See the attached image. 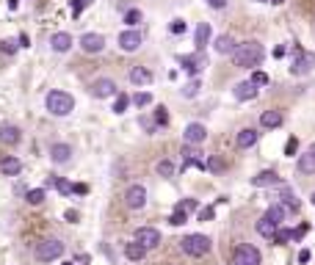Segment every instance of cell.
<instances>
[{
	"label": "cell",
	"mask_w": 315,
	"mask_h": 265,
	"mask_svg": "<svg viewBox=\"0 0 315 265\" xmlns=\"http://www.w3.org/2000/svg\"><path fill=\"white\" fill-rule=\"evenodd\" d=\"M230 55H232V64L238 66V69H255V66L263 64L266 50L257 41H241V44H235V50Z\"/></svg>",
	"instance_id": "cell-1"
},
{
	"label": "cell",
	"mask_w": 315,
	"mask_h": 265,
	"mask_svg": "<svg viewBox=\"0 0 315 265\" xmlns=\"http://www.w3.org/2000/svg\"><path fill=\"white\" fill-rule=\"evenodd\" d=\"M44 108H47L53 116H66V113H72V108H75V100H72V94H66V91H50V94L44 97Z\"/></svg>",
	"instance_id": "cell-2"
},
{
	"label": "cell",
	"mask_w": 315,
	"mask_h": 265,
	"mask_svg": "<svg viewBox=\"0 0 315 265\" xmlns=\"http://www.w3.org/2000/svg\"><path fill=\"white\" fill-rule=\"evenodd\" d=\"M180 249H183L188 257H205L210 252V238L205 235H185L180 241Z\"/></svg>",
	"instance_id": "cell-3"
},
{
	"label": "cell",
	"mask_w": 315,
	"mask_h": 265,
	"mask_svg": "<svg viewBox=\"0 0 315 265\" xmlns=\"http://www.w3.org/2000/svg\"><path fill=\"white\" fill-rule=\"evenodd\" d=\"M64 254V243L55 241V238H44V241L36 243V260L50 263V260H58Z\"/></svg>",
	"instance_id": "cell-4"
},
{
	"label": "cell",
	"mask_w": 315,
	"mask_h": 265,
	"mask_svg": "<svg viewBox=\"0 0 315 265\" xmlns=\"http://www.w3.org/2000/svg\"><path fill=\"white\" fill-rule=\"evenodd\" d=\"M315 69V53H307V50L296 47L293 50V64H291V75H307V72Z\"/></svg>",
	"instance_id": "cell-5"
},
{
	"label": "cell",
	"mask_w": 315,
	"mask_h": 265,
	"mask_svg": "<svg viewBox=\"0 0 315 265\" xmlns=\"http://www.w3.org/2000/svg\"><path fill=\"white\" fill-rule=\"evenodd\" d=\"M232 263L235 265H260V252L255 246H249V243H244V246H238L232 252Z\"/></svg>",
	"instance_id": "cell-6"
},
{
	"label": "cell",
	"mask_w": 315,
	"mask_h": 265,
	"mask_svg": "<svg viewBox=\"0 0 315 265\" xmlns=\"http://www.w3.org/2000/svg\"><path fill=\"white\" fill-rule=\"evenodd\" d=\"M180 66H183L185 72H188V75H199V72L205 69V66H208V58H205L202 55V50H196L194 55H180Z\"/></svg>",
	"instance_id": "cell-7"
},
{
	"label": "cell",
	"mask_w": 315,
	"mask_h": 265,
	"mask_svg": "<svg viewBox=\"0 0 315 265\" xmlns=\"http://www.w3.org/2000/svg\"><path fill=\"white\" fill-rule=\"evenodd\" d=\"M133 241H138L147 252H152V249L161 246V232L155 230V227H141V230H136V238Z\"/></svg>",
	"instance_id": "cell-8"
},
{
	"label": "cell",
	"mask_w": 315,
	"mask_h": 265,
	"mask_svg": "<svg viewBox=\"0 0 315 265\" xmlns=\"http://www.w3.org/2000/svg\"><path fill=\"white\" fill-rule=\"evenodd\" d=\"M91 97H97V100H105V97H116V83L111 80V77H97L94 83H91Z\"/></svg>",
	"instance_id": "cell-9"
},
{
	"label": "cell",
	"mask_w": 315,
	"mask_h": 265,
	"mask_svg": "<svg viewBox=\"0 0 315 265\" xmlns=\"http://www.w3.org/2000/svg\"><path fill=\"white\" fill-rule=\"evenodd\" d=\"M125 205L130 207V210H141L144 205H147V188L144 185H130L125 194Z\"/></svg>",
	"instance_id": "cell-10"
},
{
	"label": "cell",
	"mask_w": 315,
	"mask_h": 265,
	"mask_svg": "<svg viewBox=\"0 0 315 265\" xmlns=\"http://www.w3.org/2000/svg\"><path fill=\"white\" fill-rule=\"evenodd\" d=\"M141 33H138L136 28H127V30H122L119 33V47L125 50V53H136L138 47H141Z\"/></svg>",
	"instance_id": "cell-11"
},
{
	"label": "cell",
	"mask_w": 315,
	"mask_h": 265,
	"mask_svg": "<svg viewBox=\"0 0 315 265\" xmlns=\"http://www.w3.org/2000/svg\"><path fill=\"white\" fill-rule=\"evenodd\" d=\"M80 50L89 53V55L102 53V50H105V39H102L100 33H83L80 36Z\"/></svg>",
	"instance_id": "cell-12"
},
{
	"label": "cell",
	"mask_w": 315,
	"mask_h": 265,
	"mask_svg": "<svg viewBox=\"0 0 315 265\" xmlns=\"http://www.w3.org/2000/svg\"><path fill=\"white\" fill-rule=\"evenodd\" d=\"M183 138H185V144H202L205 138H208V130H205V124H199V122H191L188 127H185Z\"/></svg>",
	"instance_id": "cell-13"
},
{
	"label": "cell",
	"mask_w": 315,
	"mask_h": 265,
	"mask_svg": "<svg viewBox=\"0 0 315 265\" xmlns=\"http://www.w3.org/2000/svg\"><path fill=\"white\" fill-rule=\"evenodd\" d=\"M232 94H235V100L238 102H249V100H255L257 97V86L252 80H244V83H238V86L232 88Z\"/></svg>",
	"instance_id": "cell-14"
},
{
	"label": "cell",
	"mask_w": 315,
	"mask_h": 265,
	"mask_svg": "<svg viewBox=\"0 0 315 265\" xmlns=\"http://www.w3.org/2000/svg\"><path fill=\"white\" fill-rule=\"evenodd\" d=\"M257 138H260V133L255 127H244L238 133V138H235V144H238V149H252L257 144Z\"/></svg>",
	"instance_id": "cell-15"
},
{
	"label": "cell",
	"mask_w": 315,
	"mask_h": 265,
	"mask_svg": "<svg viewBox=\"0 0 315 265\" xmlns=\"http://www.w3.org/2000/svg\"><path fill=\"white\" fill-rule=\"evenodd\" d=\"M299 171L302 174H315V144H310L307 152L299 155Z\"/></svg>",
	"instance_id": "cell-16"
},
{
	"label": "cell",
	"mask_w": 315,
	"mask_h": 265,
	"mask_svg": "<svg viewBox=\"0 0 315 265\" xmlns=\"http://www.w3.org/2000/svg\"><path fill=\"white\" fill-rule=\"evenodd\" d=\"M19 138H22L19 127H14V124H3V127H0V144L14 147V144H19Z\"/></svg>",
	"instance_id": "cell-17"
},
{
	"label": "cell",
	"mask_w": 315,
	"mask_h": 265,
	"mask_svg": "<svg viewBox=\"0 0 315 265\" xmlns=\"http://www.w3.org/2000/svg\"><path fill=\"white\" fill-rule=\"evenodd\" d=\"M280 183H282V180H280V174H277L274 169L260 171V174H257L255 180H252V185H255V188H266V185H280Z\"/></svg>",
	"instance_id": "cell-18"
},
{
	"label": "cell",
	"mask_w": 315,
	"mask_h": 265,
	"mask_svg": "<svg viewBox=\"0 0 315 265\" xmlns=\"http://www.w3.org/2000/svg\"><path fill=\"white\" fill-rule=\"evenodd\" d=\"M50 47H53L55 53H66V50L72 47V36L64 33V30H58V33L50 36Z\"/></svg>",
	"instance_id": "cell-19"
},
{
	"label": "cell",
	"mask_w": 315,
	"mask_h": 265,
	"mask_svg": "<svg viewBox=\"0 0 315 265\" xmlns=\"http://www.w3.org/2000/svg\"><path fill=\"white\" fill-rule=\"evenodd\" d=\"M127 77H130L133 86H149V83H152V72L144 69V66H133Z\"/></svg>",
	"instance_id": "cell-20"
},
{
	"label": "cell",
	"mask_w": 315,
	"mask_h": 265,
	"mask_svg": "<svg viewBox=\"0 0 315 265\" xmlns=\"http://www.w3.org/2000/svg\"><path fill=\"white\" fill-rule=\"evenodd\" d=\"M213 47H216V53L219 55H230L232 50H235V39H232L230 33H221V36H216Z\"/></svg>",
	"instance_id": "cell-21"
},
{
	"label": "cell",
	"mask_w": 315,
	"mask_h": 265,
	"mask_svg": "<svg viewBox=\"0 0 315 265\" xmlns=\"http://www.w3.org/2000/svg\"><path fill=\"white\" fill-rule=\"evenodd\" d=\"M210 41V25L208 22H199L196 25V33H194V44L196 50H205V44Z\"/></svg>",
	"instance_id": "cell-22"
},
{
	"label": "cell",
	"mask_w": 315,
	"mask_h": 265,
	"mask_svg": "<svg viewBox=\"0 0 315 265\" xmlns=\"http://www.w3.org/2000/svg\"><path fill=\"white\" fill-rule=\"evenodd\" d=\"M69 155H72V147H69V144H53V147H50V158H53L55 163H66V160H69Z\"/></svg>",
	"instance_id": "cell-23"
},
{
	"label": "cell",
	"mask_w": 315,
	"mask_h": 265,
	"mask_svg": "<svg viewBox=\"0 0 315 265\" xmlns=\"http://www.w3.org/2000/svg\"><path fill=\"white\" fill-rule=\"evenodd\" d=\"M260 124H263L266 130H277V127L282 124V113H280V111H263Z\"/></svg>",
	"instance_id": "cell-24"
},
{
	"label": "cell",
	"mask_w": 315,
	"mask_h": 265,
	"mask_svg": "<svg viewBox=\"0 0 315 265\" xmlns=\"http://www.w3.org/2000/svg\"><path fill=\"white\" fill-rule=\"evenodd\" d=\"M144 254H147V249H144L138 241L125 243V257H127V260H133V263H141V260H144Z\"/></svg>",
	"instance_id": "cell-25"
},
{
	"label": "cell",
	"mask_w": 315,
	"mask_h": 265,
	"mask_svg": "<svg viewBox=\"0 0 315 265\" xmlns=\"http://www.w3.org/2000/svg\"><path fill=\"white\" fill-rule=\"evenodd\" d=\"M285 216H288V210L280 205V202H277V205H271V207L266 210V218L271 221V224H277V227H280L282 221H285Z\"/></svg>",
	"instance_id": "cell-26"
},
{
	"label": "cell",
	"mask_w": 315,
	"mask_h": 265,
	"mask_svg": "<svg viewBox=\"0 0 315 265\" xmlns=\"http://www.w3.org/2000/svg\"><path fill=\"white\" fill-rule=\"evenodd\" d=\"M0 169H3V174L17 177L19 171H22V160H17V158H3V160H0Z\"/></svg>",
	"instance_id": "cell-27"
},
{
	"label": "cell",
	"mask_w": 315,
	"mask_h": 265,
	"mask_svg": "<svg viewBox=\"0 0 315 265\" xmlns=\"http://www.w3.org/2000/svg\"><path fill=\"white\" fill-rule=\"evenodd\" d=\"M280 205L285 207L288 213H291V210L296 213V210H299V199H296V194H293V191H288V188H285V191H282V194H280Z\"/></svg>",
	"instance_id": "cell-28"
},
{
	"label": "cell",
	"mask_w": 315,
	"mask_h": 265,
	"mask_svg": "<svg viewBox=\"0 0 315 265\" xmlns=\"http://www.w3.org/2000/svg\"><path fill=\"white\" fill-rule=\"evenodd\" d=\"M257 232H260L263 238H271L274 232H277V224H271V221H268V218L263 216L260 221H257Z\"/></svg>",
	"instance_id": "cell-29"
},
{
	"label": "cell",
	"mask_w": 315,
	"mask_h": 265,
	"mask_svg": "<svg viewBox=\"0 0 315 265\" xmlns=\"http://www.w3.org/2000/svg\"><path fill=\"white\" fill-rule=\"evenodd\" d=\"M205 171H213V174H219V171H224V160L219 158V155H213V158L205 160Z\"/></svg>",
	"instance_id": "cell-30"
},
{
	"label": "cell",
	"mask_w": 315,
	"mask_h": 265,
	"mask_svg": "<svg viewBox=\"0 0 315 265\" xmlns=\"http://www.w3.org/2000/svg\"><path fill=\"white\" fill-rule=\"evenodd\" d=\"M155 171H158L161 177H174V163H172V160H158Z\"/></svg>",
	"instance_id": "cell-31"
},
{
	"label": "cell",
	"mask_w": 315,
	"mask_h": 265,
	"mask_svg": "<svg viewBox=\"0 0 315 265\" xmlns=\"http://www.w3.org/2000/svg\"><path fill=\"white\" fill-rule=\"evenodd\" d=\"M127 105H130V97H127V94H119V91H116V102H113V113H125V111H127Z\"/></svg>",
	"instance_id": "cell-32"
},
{
	"label": "cell",
	"mask_w": 315,
	"mask_h": 265,
	"mask_svg": "<svg viewBox=\"0 0 315 265\" xmlns=\"http://www.w3.org/2000/svg\"><path fill=\"white\" fill-rule=\"evenodd\" d=\"M185 221H188V213H185L183 207H177V210L172 213V218H169V224H172V227H183Z\"/></svg>",
	"instance_id": "cell-33"
},
{
	"label": "cell",
	"mask_w": 315,
	"mask_h": 265,
	"mask_svg": "<svg viewBox=\"0 0 315 265\" xmlns=\"http://www.w3.org/2000/svg\"><path fill=\"white\" fill-rule=\"evenodd\" d=\"M271 241L274 243H288V241H293V230H280V227H277V232L271 235Z\"/></svg>",
	"instance_id": "cell-34"
},
{
	"label": "cell",
	"mask_w": 315,
	"mask_h": 265,
	"mask_svg": "<svg viewBox=\"0 0 315 265\" xmlns=\"http://www.w3.org/2000/svg\"><path fill=\"white\" fill-rule=\"evenodd\" d=\"M196 94H199V80H191V83H185L183 86V97L185 100H194Z\"/></svg>",
	"instance_id": "cell-35"
},
{
	"label": "cell",
	"mask_w": 315,
	"mask_h": 265,
	"mask_svg": "<svg viewBox=\"0 0 315 265\" xmlns=\"http://www.w3.org/2000/svg\"><path fill=\"white\" fill-rule=\"evenodd\" d=\"M25 199H28V205H42L44 202V191L42 188H33V191H28V196H25Z\"/></svg>",
	"instance_id": "cell-36"
},
{
	"label": "cell",
	"mask_w": 315,
	"mask_h": 265,
	"mask_svg": "<svg viewBox=\"0 0 315 265\" xmlns=\"http://www.w3.org/2000/svg\"><path fill=\"white\" fill-rule=\"evenodd\" d=\"M125 22H127V28H136V25L141 22V11H138V8H130V11L125 14Z\"/></svg>",
	"instance_id": "cell-37"
},
{
	"label": "cell",
	"mask_w": 315,
	"mask_h": 265,
	"mask_svg": "<svg viewBox=\"0 0 315 265\" xmlns=\"http://www.w3.org/2000/svg\"><path fill=\"white\" fill-rule=\"evenodd\" d=\"M55 191H58L61 196H69L72 194V183H66V180H61V177H55V185H53Z\"/></svg>",
	"instance_id": "cell-38"
},
{
	"label": "cell",
	"mask_w": 315,
	"mask_h": 265,
	"mask_svg": "<svg viewBox=\"0 0 315 265\" xmlns=\"http://www.w3.org/2000/svg\"><path fill=\"white\" fill-rule=\"evenodd\" d=\"M17 47H19V44L14 39H3V41H0V50H3L6 55H14V53H17Z\"/></svg>",
	"instance_id": "cell-39"
},
{
	"label": "cell",
	"mask_w": 315,
	"mask_h": 265,
	"mask_svg": "<svg viewBox=\"0 0 315 265\" xmlns=\"http://www.w3.org/2000/svg\"><path fill=\"white\" fill-rule=\"evenodd\" d=\"M155 124H158V127H166L169 124V113H166V108H158V111H155Z\"/></svg>",
	"instance_id": "cell-40"
},
{
	"label": "cell",
	"mask_w": 315,
	"mask_h": 265,
	"mask_svg": "<svg viewBox=\"0 0 315 265\" xmlns=\"http://www.w3.org/2000/svg\"><path fill=\"white\" fill-rule=\"evenodd\" d=\"M133 102H136L138 108H147L149 102H152V94H147V91H138V94L133 97Z\"/></svg>",
	"instance_id": "cell-41"
},
{
	"label": "cell",
	"mask_w": 315,
	"mask_h": 265,
	"mask_svg": "<svg viewBox=\"0 0 315 265\" xmlns=\"http://www.w3.org/2000/svg\"><path fill=\"white\" fill-rule=\"evenodd\" d=\"M296 152H299V138L293 136V138H288V144H285V155L288 158H293Z\"/></svg>",
	"instance_id": "cell-42"
},
{
	"label": "cell",
	"mask_w": 315,
	"mask_h": 265,
	"mask_svg": "<svg viewBox=\"0 0 315 265\" xmlns=\"http://www.w3.org/2000/svg\"><path fill=\"white\" fill-rule=\"evenodd\" d=\"M252 83H255V86H268L271 77H268L266 72H255V75H252Z\"/></svg>",
	"instance_id": "cell-43"
},
{
	"label": "cell",
	"mask_w": 315,
	"mask_h": 265,
	"mask_svg": "<svg viewBox=\"0 0 315 265\" xmlns=\"http://www.w3.org/2000/svg\"><path fill=\"white\" fill-rule=\"evenodd\" d=\"M213 216H216L213 207H202V210H199V221H213Z\"/></svg>",
	"instance_id": "cell-44"
},
{
	"label": "cell",
	"mask_w": 315,
	"mask_h": 265,
	"mask_svg": "<svg viewBox=\"0 0 315 265\" xmlns=\"http://www.w3.org/2000/svg\"><path fill=\"white\" fill-rule=\"evenodd\" d=\"M69 11H72V17H77L83 11V0H69Z\"/></svg>",
	"instance_id": "cell-45"
},
{
	"label": "cell",
	"mask_w": 315,
	"mask_h": 265,
	"mask_svg": "<svg viewBox=\"0 0 315 265\" xmlns=\"http://www.w3.org/2000/svg\"><path fill=\"white\" fill-rule=\"evenodd\" d=\"M169 30H172L174 36H177V33H185V22H183V19H174V22L169 25Z\"/></svg>",
	"instance_id": "cell-46"
},
{
	"label": "cell",
	"mask_w": 315,
	"mask_h": 265,
	"mask_svg": "<svg viewBox=\"0 0 315 265\" xmlns=\"http://www.w3.org/2000/svg\"><path fill=\"white\" fill-rule=\"evenodd\" d=\"M177 207H183L185 213H188V210H196V199H185V202H180Z\"/></svg>",
	"instance_id": "cell-47"
},
{
	"label": "cell",
	"mask_w": 315,
	"mask_h": 265,
	"mask_svg": "<svg viewBox=\"0 0 315 265\" xmlns=\"http://www.w3.org/2000/svg\"><path fill=\"white\" fill-rule=\"evenodd\" d=\"M141 124H144V130H147V133H155V127H158L152 119H141Z\"/></svg>",
	"instance_id": "cell-48"
},
{
	"label": "cell",
	"mask_w": 315,
	"mask_h": 265,
	"mask_svg": "<svg viewBox=\"0 0 315 265\" xmlns=\"http://www.w3.org/2000/svg\"><path fill=\"white\" fill-rule=\"evenodd\" d=\"M208 6H210V8H224L227 0H208Z\"/></svg>",
	"instance_id": "cell-49"
},
{
	"label": "cell",
	"mask_w": 315,
	"mask_h": 265,
	"mask_svg": "<svg viewBox=\"0 0 315 265\" xmlns=\"http://www.w3.org/2000/svg\"><path fill=\"white\" fill-rule=\"evenodd\" d=\"M64 218L69 221V224H75V221H77V213H75V210H66V213H64Z\"/></svg>",
	"instance_id": "cell-50"
},
{
	"label": "cell",
	"mask_w": 315,
	"mask_h": 265,
	"mask_svg": "<svg viewBox=\"0 0 315 265\" xmlns=\"http://www.w3.org/2000/svg\"><path fill=\"white\" fill-rule=\"evenodd\" d=\"M19 47H30V39H28V33H19Z\"/></svg>",
	"instance_id": "cell-51"
},
{
	"label": "cell",
	"mask_w": 315,
	"mask_h": 265,
	"mask_svg": "<svg viewBox=\"0 0 315 265\" xmlns=\"http://www.w3.org/2000/svg\"><path fill=\"white\" fill-rule=\"evenodd\" d=\"M299 263H310V252H307V249H302V252H299Z\"/></svg>",
	"instance_id": "cell-52"
},
{
	"label": "cell",
	"mask_w": 315,
	"mask_h": 265,
	"mask_svg": "<svg viewBox=\"0 0 315 265\" xmlns=\"http://www.w3.org/2000/svg\"><path fill=\"white\" fill-rule=\"evenodd\" d=\"M268 3H274V6H282V3H285V0H268Z\"/></svg>",
	"instance_id": "cell-53"
},
{
	"label": "cell",
	"mask_w": 315,
	"mask_h": 265,
	"mask_svg": "<svg viewBox=\"0 0 315 265\" xmlns=\"http://www.w3.org/2000/svg\"><path fill=\"white\" fill-rule=\"evenodd\" d=\"M89 3H91V0H83V6H89Z\"/></svg>",
	"instance_id": "cell-54"
},
{
	"label": "cell",
	"mask_w": 315,
	"mask_h": 265,
	"mask_svg": "<svg viewBox=\"0 0 315 265\" xmlns=\"http://www.w3.org/2000/svg\"><path fill=\"white\" fill-rule=\"evenodd\" d=\"M313 205H315V194H313Z\"/></svg>",
	"instance_id": "cell-55"
},
{
	"label": "cell",
	"mask_w": 315,
	"mask_h": 265,
	"mask_svg": "<svg viewBox=\"0 0 315 265\" xmlns=\"http://www.w3.org/2000/svg\"><path fill=\"white\" fill-rule=\"evenodd\" d=\"M64 265H72V263H64Z\"/></svg>",
	"instance_id": "cell-56"
},
{
	"label": "cell",
	"mask_w": 315,
	"mask_h": 265,
	"mask_svg": "<svg viewBox=\"0 0 315 265\" xmlns=\"http://www.w3.org/2000/svg\"><path fill=\"white\" fill-rule=\"evenodd\" d=\"M260 3H266V0H260Z\"/></svg>",
	"instance_id": "cell-57"
}]
</instances>
